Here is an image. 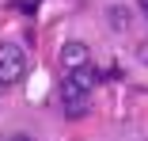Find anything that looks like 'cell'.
Masks as SVG:
<instances>
[{
	"instance_id": "7a4b0ae2",
	"label": "cell",
	"mask_w": 148,
	"mask_h": 141,
	"mask_svg": "<svg viewBox=\"0 0 148 141\" xmlns=\"http://www.w3.org/2000/svg\"><path fill=\"white\" fill-rule=\"evenodd\" d=\"M61 103H65V115H69V118H84V115H87V95H84L80 88H72L69 80L61 84Z\"/></svg>"
},
{
	"instance_id": "8992f818",
	"label": "cell",
	"mask_w": 148,
	"mask_h": 141,
	"mask_svg": "<svg viewBox=\"0 0 148 141\" xmlns=\"http://www.w3.org/2000/svg\"><path fill=\"white\" fill-rule=\"evenodd\" d=\"M8 141H34V137H27V133H15V137H8Z\"/></svg>"
},
{
	"instance_id": "ba28073f",
	"label": "cell",
	"mask_w": 148,
	"mask_h": 141,
	"mask_svg": "<svg viewBox=\"0 0 148 141\" xmlns=\"http://www.w3.org/2000/svg\"><path fill=\"white\" fill-rule=\"evenodd\" d=\"M140 12H144V19H148V0H140Z\"/></svg>"
},
{
	"instance_id": "5b68a950",
	"label": "cell",
	"mask_w": 148,
	"mask_h": 141,
	"mask_svg": "<svg viewBox=\"0 0 148 141\" xmlns=\"http://www.w3.org/2000/svg\"><path fill=\"white\" fill-rule=\"evenodd\" d=\"M106 23L114 27V31H125V27H129V12H125V8H118V4H114V8L106 12Z\"/></svg>"
},
{
	"instance_id": "6da1fadb",
	"label": "cell",
	"mask_w": 148,
	"mask_h": 141,
	"mask_svg": "<svg viewBox=\"0 0 148 141\" xmlns=\"http://www.w3.org/2000/svg\"><path fill=\"white\" fill-rule=\"evenodd\" d=\"M23 73H27V53H23V46H15V42H0V88L15 84Z\"/></svg>"
},
{
	"instance_id": "3957f363",
	"label": "cell",
	"mask_w": 148,
	"mask_h": 141,
	"mask_svg": "<svg viewBox=\"0 0 148 141\" xmlns=\"http://www.w3.org/2000/svg\"><path fill=\"white\" fill-rule=\"evenodd\" d=\"M61 61H65V69H84V65H87V46L76 42V38L65 42V46H61Z\"/></svg>"
},
{
	"instance_id": "52a82bcc",
	"label": "cell",
	"mask_w": 148,
	"mask_h": 141,
	"mask_svg": "<svg viewBox=\"0 0 148 141\" xmlns=\"http://www.w3.org/2000/svg\"><path fill=\"white\" fill-rule=\"evenodd\" d=\"M140 61H144V65H148V46H140Z\"/></svg>"
},
{
	"instance_id": "277c9868",
	"label": "cell",
	"mask_w": 148,
	"mask_h": 141,
	"mask_svg": "<svg viewBox=\"0 0 148 141\" xmlns=\"http://www.w3.org/2000/svg\"><path fill=\"white\" fill-rule=\"evenodd\" d=\"M69 84H72V88H80V92L87 95V92L95 88V73L87 69V65H84V69H72V73H69Z\"/></svg>"
}]
</instances>
